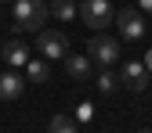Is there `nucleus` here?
<instances>
[{
    "label": "nucleus",
    "instance_id": "nucleus-13",
    "mask_svg": "<svg viewBox=\"0 0 152 133\" xmlns=\"http://www.w3.org/2000/svg\"><path fill=\"white\" fill-rule=\"evenodd\" d=\"M76 126L80 122H76L72 115H51V122H47L51 133H76Z\"/></svg>",
    "mask_w": 152,
    "mask_h": 133
},
{
    "label": "nucleus",
    "instance_id": "nucleus-8",
    "mask_svg": "<svg viewBox=\"0 0 152 133\" xmlns=\"http://www.w3.org/2000/svg\"><path fill=\"white\" fill-rule=\"evenodd\" d=\"M22 90H26V75H18V68L0 72V101H4V104L18 101V97H22Z\"/></svg>",
    "mask_w": 152,
    "mask_h": 133
},
{
    "label": "nucleus",
    "instance_id": "nucleus-4",
    "mask_svg": "<svg viewBox=\"0 0 152 133\" xmlns=\"http://www.w3.org/2000/svg\"><path fill=\"white\" fill-rule=\"evenodd\" d=\"M112 25H116L120 29V36H123V40H141V36H145V11L141 7H123V11H116V22H112Z\"/></svg>",
    "mask_w": 152,
    "mask_h": 133
},
{
    "label": "nucleus",
    "instance_id": "nucleus-15",
    "mask_svg": "<svg viewBox=\"0 0 152 133\" xmlns=\"http://www.w3.org/2000/svg\"><path fill=\"white\" fill-rule=\"evenodd\" d=\"M138 7H141L145 14H152V0H138Z\"/></svg>",
    "mask_w": 152,
    "mask_h": 133
},
{
    "label": "nucleus",
    "instance_id": "nucleus-16",
    "mask_svg": "<svg viewBox=\"0 0 152 133\" xmlns=\"http://www.w3.org/2000/svg\"><path fill=\"white\" fill-rule=\"evenodd\" d=\"M145 68H148V75H152V50H145Z\"/></svg>",
    "mask_w": 152,
    "mask_h": 133
},
{
    "label": "nucleus",
    "instance_id": "nucleus-2",
    "mask_svg": "<svg viewBox=\"0 0 152 133\" xmlns=\"http://www.w3.org/2000/svg\"><path fill=\"white\" fill-rule=\"evenodd\" d=\"M87 54H91V61H94V65H102V68H105V65H116L123 50H120V40H116V36H109L105 29H98V32L87 40Z\"/></svg>",
    "mask_w": 152,
    "mask_h": 133
},
{
    "label": "nucleus",
    "instance_id": "nucleus-10",
    "mask_svg": "<svg viewBox=\"0 0 152 133\" xmlns=\"http://www.w3.org/2000/svg\"><path fill=\"white\" fill-rule=\"evenodd\" d=\"M51 79V68H47V58H29L26 61V83H47Z\"/></svg>",
    "mask_w": 152,
    "mask_h": 133
},
{
    "label": "nucleus",
    "instance_id": "nucleus-12",
    "mask_svg": "<svg viewBox=\"0 0 152 133\" xmlns=\"http://www.w3.org/2000/svg\"><path fill=\"white\" fill-rule=\"evenodd\" d=\"M47 11H51V18H58V22H72L76 18V4L72 0H51Z\"/></svg>",
    "mask_w": 152,
    "mask_h": 133
},
{
    "label": "nucleus",
    "instance_id": "nucleus-1",
    "mask_svg": "<svg viewBox=\"0 0 152 133\" xmlns=\"http://www.w3.org/2000/svg\"><path fill=\"white\" fill-rule=\"evenodd\" d=\"M15 36L18 32H40L44 29V22H47V4H44V0H15Z\"/></svg>",
    "mask_w": 152,
    "mask_h": 133
},
{
    "label": "nucleus",
    "instance_id": "nucleus-14",
    "mask_svg": "<svg viewBox=\"0 0 152 133\" xmlns=\"http://www.w3.org/2000/svg\"><path fill=\"white\" fill-rule=\"evenodd\" d=\"M91 119H94V104H91V101H80V104H76V122L87 126Z\"/></svg>",
    "mask_w": 152,
    "mask_h": 133
},
{
    "label": "nucleus",
    "instance_id": "nucleus-17",
    "mask_svg": "<svg viewBox=\"0 0 152 133\" xmlns=\"http://www.w3.org/2000/svg\"><path fill=\"white\" fill-rule=\"evenodd\" d=\"M0 58H4V43H0Z\"/></svg>",
    "mask_w": 152,
    "mask_h": 133
},
{
    "label": "nucleus",
    "instance_id": "nucleus-3",
    "mask_svg": "<svg viewBox=\"0 0 152 133\" xmlns=\"http://www.w3.org/2000/svg\"><path fill=\"white\" fill-rule=\"evenodd\" d=\"M80 18H83V25H91L98 32V29H109L116 22V11H112L109 0H83L80 4Z\"/></svg>",
    "mask_w": 152,
    "mask_h": 133
},
{
    "label": "nucleus",
    "instance_id": "nucleus-9",
    "mask_svg": "<svg viewBox=\"0 0 152 133\" xmlns=\"http://www.w3.org/2000/svg\"><path fill=\"white\" fill-rule=\"evenodd\" d=\"M4 61L11 68H26V61H29V43L18 40V36H15L11 43H4Z\"/></svg>",
    "mask_w": 152,
    "mask_h": 133
},
{
    "label": "nucleus",
    "instance_id": "nucleus-11",
    "mask_svg": "<svg viewBox=\"0 0 152 133\" xmlns=\"http://www.w3.org/2000/svg\"><path fill=\"white\" fill-rule=\"evenodd\" d=\"M94 86H98V93H105V97L116 93L120 90V72H112V65H105L98 75H94Z\"/></svg>",
    "mask_w": 152,
    "mask_h": 133
},
{
    "label": "nucleus",
    "instance_id": "nucleus-6",
    "mask_svg": "<svg viewBox=\"0 0 152 133\" xmlns=\"http://www.w3.org/2000/svg\"><path fill=\"white\" fill-rule=\"evenodd\" d=\"M120 86L141 93L148 86V68H145V61H123L120 65Z\"/></svg>",
    "mask_w": 152,
    "mask_h": 133
},
{
    "label": "nucleus",
    "instance_id": "nucleus-5",
    "mask_svg": "<svg viewBox=\"0 0 152 133\" xmlns=\"http://www.w3.org/2000/svg\"><path fill=\"white\" fill-rule=\"evenodd\" d=\"M36 50H40L47 61H54V58H65L69 40H65V32H58V29H40V32H36Z\"/></svg>",
    "mask_w": 152,
    "mask_h": 133
},
{
    "label": "nucleus",
    "instance_id": "nucleus-7",
    "mask_svg": "<svg viewBox=\"0 0 152 133\" xmlns=\"http://www.w3.org/2000/svg\"><path fill=\"white\" fill-rule=\"evenodd\" d=\"M62 65H65V75L69 79H76V83H87L91 79V54H69L65 50V58H62Z\"/></svg>",
    "mask_w": 152,
    "mask_h": 133
}]
</instances>
